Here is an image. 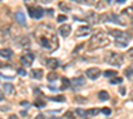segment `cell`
<instances>
[{
	"label": "cell",
	"mask_w": 133,
	"mask_h": 119,
	"mask_svg": "<svg viewBox=\"0 0 133 119\" xmlns=\"http://www.w3.org/2000/svg\"><path fill=\"white\" fill-rule=\"evenodd\" d=\"M36 37L43 49L48 52H53L57 49V46H59L57 36L55 33L53 28L49 27L48 24H43V25H40L36 29Z\"/></svg>",
	"instance_id": "1"
},
{
	"label": "cell",
	"mask_w": 133,
	"mask_h": 119,
	"mask_svg": "<svg viewBox=\"0 0 133 119\" xmlns=\"http://www.w3.org/2000/svg\"><path fill=\"white\" fill-rule=\"evenodd\" d=\"M109 44V37L107 33H104L103 30H99L93 35L88 42V49L89 50H96L99 48H103L107 46Z\"/></svg>",
	"instance_id": "2"
},
{
	"label": "cell",
	"mask_w": 133,
	"mask_h": 119,
	"mask_svg": "<svg viewBox=\"0 0 133 119\" xmlns=\"http://www.w3.org/2000/svg\"><path fill=\"white\" fill-rule=\"evenodd\" d=\"M111 36L114 38V45L119 48H125L128 45L129 40H130V35L127 33V32L122 30H117V29H111Z\"/></svg>",
	"instance_id": "3"
},
{
	"label": "cell",
	"mask_w": 133,
	"mask_h": 119,
	"mask_svg": "<svg viewBox=\"0 0 133 119\" xmlns=\"http://www.w3.org/2000/svg\"><path fill=\"white\" fill-rule=\"evenodd\" d=\"M105 61L109 63V65H114V66H121L122 62H124V57L119 53H114V52H109L105 56Z\"/></svg>",
	"instance_id": "4"
},
{
	"label": "cell",
	"mask_w": 133,
	"mask_h": 119,
	"mask_svg": "<svg viewBox=\"0 0 133 119\" xmlns=\"http://www.w3.org/2000/svg\"><path fill=\"white\" fill-rule=\"evenodd\" d=\"M101 20L105 21V23H114V24H119V25H125L124 20L120 17L119 15H114V13H109V15L101 16Z\"/></svg>",
	"instance_id": "5"
},
{
	"label": "cell",
	"mask_w": 133,
	"mask_h": 119,
	"mask_svg": "<svg viewBox=\"0 0 133 119\" xmlns=\"http://www.w3.org/2000/svg\"><path fill=\"white\" fill-rule=\"evenodd\" d=\"M35 60V56L32 52H25V53H23L21 54V57H20V62L23 63L24 66H29V65H32V62Z\"/></svg>",
	"instance_id": "6"
},
{
	"label": "cell",
	"mask_w": 133,
	"mask_h": 119,
	"mask_svg": "<svg viewBox=\"0 0 133 119\" xmlns=\"http://www.w3.org/2000/svg\"><path fill=\"white\" fill-rule=\"evenodd\" d=\"M28 11H29V16L33 19H41L44 15L41 7H28Z\"/></svg>",
	"instance_id": "7"
},
{
	"label": "cell",
	"mask_w": 133,
	"mask_h": 119,
	"mask_svg": "<svg viewBox=\"0 0 133 119\" xmlns=\"http://www.w3.org/2000/svg\"><path fill=\"white\" fill-rule=\"evenodd\" d=\"M85 75H87L89 79H97L101 75V70L99 68H89L85 71Z\"/></svg>",
	"instance_id": "8"
},
{
	"label": "cell",
	"mask_w": 133,
	"mask_h": 119,
	"mask_svg": "<svg viewBox=\"0 0 133 119\" xmlns=\"http://www.w3.org/2000/svg\"><path fill=\"white\" fill-rule=\"evenodd\" d=\"M71 83L73 86V89H79V87H81V86L85 85V78L81 77V75L80 77H75V78H72Z\"/></svg>",
	"instance_id": "9"
},
{
	"label": "cell",
	"mask_w": 133,
	"mask_h": 119,
	"mask_svg": "<svg viewBox=\"0 0 133 119\" xmlns=\"http://www.w3.org/2000/svg\"><path fill=\"white\" fill-rule=\"evenodd\" d=\"M100 20H101V16L97 15L96 12H91V13L87 15V21L91 23V24H99Z\"/></svg>",
	"instance_id": "10"
},
{
	"label": "cell",
	"mask_w": 133,
	"mask_h": 119,
	"mask_svg": "<svg viewBox=\"0 0 133 119\" xmlns=\"http://www.w3.org/2000/svg\"><path fill=\"white\" fill-rule=\"evenodd\" d=\"M59 33L63 37L69 36V33H71V25H69V24H63L61 27H59Z\"/></svg>",
	"instance_id": "11"
},
{
	"label": "cell",
	"mask_w": 133,
	"mask_h": 119,
	"mask_svg": "<svg viewBox=\"0 0 133 119\" xmlns=\"http://www.w3.org/2000/svg\"><path fill=\"white\" fill-rule=\"evenodd\" d=\"M15 19H16V23L21 24V25H25V24H27L25 15H24V12H21V11H17L16 13H15Z\"/></svg>",
	"instance_id": "12"
},
{
	"label": "cell",
	"mask_w": 133,
	"mask_h": 119,
	"mask_svg": "<svg viewBox=\"0 0 133 119\" xmlns=\"http://www.w3.org/2000/svg\"><path fill=\"white\" fill-rule=\"evenodd\" d=\"M91 32H92L91 27L83 25V27H79V29H77V36H87V35L91 33Z\"/></svg>",
	"instance_id": "13"
},
{
	"label": "cell",
	"mask_w": 133,
	"mask_h": 119,
	"mask_svg": "<svg viewBox=\"0 0 133 119\" xmlns=\"http://www.w3.org/2000/svg\"><path fill=\"white\" fill-rule=\"evenodd\" d=\"M45 63H47V66H48V68L56 69V68H59V65H60V61H59L57 58H48Z\"/></svg>",
	"instance_id": "14"
},
{
	"label": "cell",
	"mask_w": 133,
	"mask_h": 119,
	"mask_svg": "<svg viewBox=\"0 0 133 119\" xmlns=\"http://www.w3.org/2000/svg\"><path fill=\"white\" fill-rule=\"evenodd\" d=\"M31 75H32V78H35V79H41L43 75H44V71L41 69H33L31 71Z\"/></svg>",
	"instance_id": "15"
},
{
	"label": "cell",
	"mask_w": 133,
	"mask_h": 119,
	"mask_svg": "<svg viewBox=\"0 0 133 119\" xmlns=\"http://www.w3.org/2000/svg\"><path fill=\"white\" fill-rule=\"evenodd\" d=\"M2 86H3V87H2L3 94H4V93H5V94H11V93H13V90H15V87H13L12 83H3Z\"/></svg>",
	"instance_id": "16"
},
{
	"label": "cell",
	"mask_w": 133,
	"mask_h": 119,
	"mask_svg": "<svg viewBox=\"0 0 133 119\" xmlns=\"http://www.w3.org/2000/svg\"><path fill=\"white\" fill-rule=\"evenodd\" d=\"M0 53H2V57L3 58H10L11 56L13 54V52L11 49H2V52H0Z\"/></svg>",
	"instance_id": "17"
},
{
	"label": "cell",
	"mask_w": 133,
	"mask_h": 119,
	"mask_svg": "<svg viewBox=\"0 0 133 119\" xmlns=\"http://www.w3.org/2000/svg\"><path fill=\"white\" fill-rule=\"evenodd\" d=\"M117 75V71L116 70H105L104 71V77H108V78H114Z\"/></svg>",
	"instance_id": "18"
},
{
	"label": "cell",
	"mask_w": 133,
	"mask_h": 119,
	"mask_svg": "<svg viewBox=\"0 0 133 119\" xmlns=\"http://www.w3.org/2000/svg\"><path fill=\"white\" fill-rule=\"evenodd\" d=\"M99 99H100V101H108V99H109V94H108L107 91H104V90L100 91V93H99Z\"/></svg>",
	"instance_id": "19"
},
{
	"label": "cell",
	"mask_w": 133,
	"mask_h": 119,
	"mask_svg": "<svg viewBox=\"0 0 133 119\" xmlns=\"http://www.w3.org/2000/svg\"><path fill=\"white\" fill-rule=\"evenodd\" d=\"M100 109H91V110H88L87 111V115H91V116H95V115H97L99 113H100Z\"/></svg>",
	"instance_id": "20"
},
{
	"label": "cell",
	"mask_w": 133,
	"mask_h": 119,
	"mask_svg": "<svg viewBox=\"0 0 133 119\" xmlns=\"http://www.w3.org/2000/svg\"><path fill=\"white\" fill-rule=\"evenodd\" d=\"M68 86H69V79L68 78H63L61 79V89L64 90V89H68Z\"/></svg>",
	"instance_id": "21"
},
{
	"label": "cell",
	"mask_w": 133,
	"mask_h": 119,
	"mask_svg": "<svg viewBox=\"0 0 133 119\" xmlns=\"http://www.w3.org/2000/svg\"><path fill=\"white\" fill-rule=\"evenodd\" d=\"M47 78H48V81H56V79H57V74L56 73H55V71H52V73H49L48 75H47Z\"/></svg>",
	"instance_id": "22"
},
{
	"label": "cell",
	"mask_w": 133,
	"mask_h": 119,
	"mask_svg": "<svg viewBox=\"0 0 133 119\" xmlns=\"http://www.w3.org/2000/svg\"><path fill=\"white\" fill-rule=\"evenodd\" d=\"M76 114L79 115V116H81V118H85V116H87V111H84L83 109H77L76 110Z\"/></svg>",
	"instance_id": "23"
},
{
	"label": "cell",
	"mask_w": 133,
	"mask_h": 119,
	"mask_svg": "<svg viewBox=\"0 0 133 119\" xmlns=\"http://www.w3.org/2000/svg\"><path fill=\"white\" fill-rule=\"evenodd\" d=\"M52 101H56V102H65V97L64 95H59V97H52Z\"/></svg>",
	"instance_id": "24"
},
{
	"label": "cell",
	"mask_w": 133,
	"mask_h": 119,
	"mask_svg": "<svg viewBox=\"0 0 133 119\" xmlns=\"http://www.w3.org/2000/svg\"><path fill=\"white\" fill-rule=\"evenodd\" d=\"M121 82H122V78H120V77H114L111 79V83H121Z\"/></svg>",
	"instance_id": "25"
},
{
	"label": "cell",
	"mask_w": 133,
	"mask_h": 119,
	"mask_svg": "<svg viewBox=\"0 0 133 119\" xmlns=\"http://www.w3.org/2000/svg\"><path fill=\"white\" fill-rule=\"evenodd\" d=\"M59 7L61 8V9H64V11H69V9H71V8H69V5H67L65 3H60Z\"/></svg>",
	"instance_id": "26"
},
{
	"label": "cell",
	"mask_w": 133,
	"mask_h": 119,
	"mask_svg": "<svg viewBox=\"0 0 133 119\" xmlns=\"http://www.w3.org/2000/svg\"><path fill=\"white\" fill-rule=\"evenodd\" d=\"M17 74H19V75H23V77H25V75H27V71L23 69V68H19V69H17Z\"/></svg>",
	"instance_id": "27"
},
{
	"label": "cell",
	"mask_w": 133,
	"mask_h": 119,
	"mask_svg": "<svg viewBox=\"0 0 133 119\" xmlns=\"http://www.w3.org/2000/svg\"><path fill=\"white\" fill-rule=\"evenodd\" d=\"M35 105H36L37 107H45V102H44V101H36Z\"/></svg>",
	"instance_id": "28"
},
{
	"label": "cell",
	"mask_w": 133,
	"mask_h": 119,
	"mask_svg": "<svg viewBox=\"0 0 133 119\" xmlns=\"http://www.w3.org/2000/svg\"><path fill=\"white\" fill-rule=\"evenodd\" d=\"M65 20H67V16H65V15H59V16H57V21H59V23L65 21Z\"/></svg>",
	"instance_id": "29"
},
{
	"label": "cell",
	"mask_w": 133,
	"mask_h": 119,
	"mask_svg": "<svg viewBox=\"0 0 133 119\" xmlns=\"http://www.w3.org/2000/svg\"><path fill=\"white\" fill-rule=\"evenodd\" d=\"M101 111H103V114H105V115H109V114H111V109H109V107H104L103 110H101Z\"/></svg>",
	"instance_id": "30"
},
{
	"label": "cell",
	"mask_w": 133,
	"mask_h": 119,
	"mask_svg": "<svg viewBox=\"0 0 133 119\" xmlns=\"http://www.w3.org/2000/svg\"><path fill=\"white\" fill-rule=\"evenodd\" d=\"M127 54H128V57H129V58H133V48L128 50V53H127Z\"/></svg>",
	"instance_id": "31"
},
{
	"label": "cell",
	"mask_w": 133,
	"mask_h": 119,
	"mask_svg": "<svg viewBox=\"0 0 133 119\" xmlns=\"http://www.w3.org/2000/svg\"><path fill=\"white\" fill-rule=\"evenodd\" d=\"M76 102H87V99H83L80 97H76Z\"/></svg>",
	"instance_id": "32"
},
{
	"label": "cell",
	"mask_w": 133,
	"mask_h": 119,
	"mask_svg": "<svg viewBox=\"0 0 133 119\" xmlns=\"http://www.w3.org/2000/svg\"><path fill=\"white\" fill-rule=\"evenodd\" d=\"M65 118H68V119H69V118L73 119V118H72V113H69V111H68V113H65Z\"/></svg>",
	"instance_id": "33"
},
{
	"label": "cell",
	"mask_w": 133,
	"mask_h": 119,
	"mask_svg": "<svg viewBox=\"0 0 133 119\" xmlns=\"http://www.w3.org/2000/svg\"><path fill=\"white\" fill-rule=\"evenodd\" d=\"M119 91H120L121 94H125V91H127V90H125V87H124V86H121V87H120V90H119Z\"/></svg>",
	"instance_id": "34"
},
{
	"label": "cell",
	"mask_w": 133,
	"mask_h": 119,
	"mask_svg": "<svg viewBox=\"0 0 133 119\" xmlns=\"http://www.w3.org/2000/svg\"><path fill=\"white\" fill-rule=\"evenodd\" d=\"M48 87H49V89H51V90H52V91H56V90H57V87H55V86H53V85H49V86H48Z\"/></svg>",
	"instance_id": "35"
},
{
	"label": "cell",
	"mask_w": 133,
	"mask_h": 119,
	"mask_svg": "<svg viewBox=\"0 0 133 119\" xmlns=\"http://www.w3.org/2000/svg\"><path fill=\"white\" fill-rule=\"evenodd\" d=\"M35 119H45V118H44V115H43V114H39Z\"/></svg>",
	"instance_id": "36"
},
{
	"label": "cell",
	"mask_w": 133,
	"mask_h": 119,
	"mask_svg": "<svg viewBox=\"0 0 133 119\" xmlns=\"http://www.w3.org/2000/svg\"><path fill=\"white\" fill-rule=\"evenodd\" d=\"M28 105H29V103H28L27 101H23V102H21V106H28Z\"/></svg>",
	"instance_id": "37"
},
{
	"label": "cell",
	"mask_w": 133,
	"mask_h": 119,
	"mask_svg": "<svg viewBox=\"0 0 133 119\" xmlns=\"http://www.w3.org/2000/svg\"><path fill=\"white\" fill-rule=\"evenodd\" d=\"M47 13H48L49 16H52L53 15V9H48V11H47Z\"/></svg>",
	"instance_id": "38"
},
{
	"label": "cell",
	"mask_w": 133,
	"mask_h": 119,
	"mask_svg": "<svg viewBox=\"0 0 133 119\" xmlns=\"http://www.w3.org/2000/svg\"><path fill=\"white\" fill-rule=\"evenodd\" d=\"M8 119H19V118H17V116H16V115H11V116H10V118H8Z\"/></svg>",
	"instance_id": "39"
},
{
	"label": "cell",
	"mask_w": 133,
	"mask_h": 119,
	"mask_svg": "<svg viewBox=\"0 0 133 119\" xmlns=\"http://www.w3.org/2000/svg\"><path fill=\"white\" fill-rule=\"evenodd\" d=\"M116 2L119 3V4H122V3H125V0H116Z\"/></svg>",
	"instance_id": "40"
},
{
	"label": "cell",
	"mask_w": 133,
	"mask_h": 119,
	"mask_svg": "<svg viewBox=\"0 0 133 119\" xmlns=\"http://www.w3.org/2000/svg\"><path fill=\"white\" fill-rule=\"evenodd\" d=\"M51 119H60V118H56V116H55V118H51Z\"/></svg>",
	"instance_id": "41"
},
{
	"label": "cell",
	"mask_w": 133,
	"mask_h": 119,
	"mask_svg": "<svg viewBox=\"0 0 133 119\" xmlns=\"http://www.w3.org/2000/svg\"><path fill=\"white\" fill-rule=\"evenodd\" d=\"M130 70H132V71H133V65H132V68H130Z\"/></svg>",
	"instance_id": "42"
}]
</instances>
